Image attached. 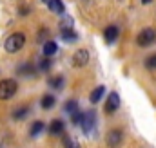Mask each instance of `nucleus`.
<instances>
[{"label": "nucleus", "mask_w": 156, "mask_h": 148, "mask_svg": "<svg viewBox=\"0 0 156 148\" xmlns=\"http://www.w3.org/2000/svg\"><path fill=\"white\" fill-rule=\"evenodd\" d=\"M118 107H120V96H118L116 92H111L109 98H107V103H105V114L116 112Z\"/></svg>", "instance_id": "obj_7"}, {"label": "nucleus", "mask_w": 156, "mask_h": 148, "mask_svg": "<svg viewBox=\"0 0 156 148\" xmlns=\"http://www.w3.org/2000/svg\"><path fill=\"white\" fill-rule=\"evenodd\" d=\"M60 36H62V40H66V42H75L76 40V33L73 29H66V31H60Z\"/></svg>", "instance_id": "obj_15"}, {"label": "nucleus", "mask_w": 156, "mask_h": 148, "mask_svg": "<svg viewBox=\"0 0 156 148\" xmlns=\"http://www.w3.org/2000/svg\"><path fill=\"white\" fill-rule=\"evenodd\" d=\"M122 139H123V132L120 128H115V130H111L107 134V145L111 148H118L120 143H122Z\"/></svg>", "instance_id": "obj_5"}, {"label": "nucleus", "mask_w": 156, "mask_h": 148, "mask_svg": "<svg viewBox=\"0 0 156 148\" xmlns=\"http://www.w3.org/2000/svg\"><path fill=\"white\" fill-rule=\"evenodd\" d=\"M56 49H58V47H56L55 42H45V43H44V56H47V58L53 56V54L56 52Z\"/></svg>", "instance_id": "obj_12"}, {"label": "nucleus", "mask_w": 156, "mask_h": 148, "mask_svg": "<svg viewBox=\"0 0 156 148\" xmlns=\"http://www.w3.org/2000/svg\"><path fill=\"white\" fill-rule=\"evenodd\" d=\"M94 125H96V116H94V112H85L83 123L80 125V126H82V130H83L85 134H91V132H93V128H94Z\"/></svg>", "instance_id": "obj_6"}, {"label": "nucleus", "mask_w": 156, "mask_h": 148, "mask_svg": "<svg viewBox=\"0 0 156 148\" xmlns=\"http://www.w3.org/2000/svg\"><path fill=\"white\" fill-rule=\"evenodd\" d=\"M49 67H51V60H47V56H45V60H42V63H40V69L45 71V69H49Z\"/></svg>", "instance_id": "obj_23"}, {"label": "nucleus", "mask_w": 156, "mask_h": 148, "mask_svg": "<svg viewBox=\"0 0 156 148\" xmlns=\"http://www.w3.org/2000/svg\"><path fill=\"white\" fill-rule=\"evenodd\" d=\"M18 74H24V76H33L35 74V69L31 67V65H22V67H18Z\"/></svg>", "instance_id": "obj_19"}, {"label": "nucleus", "mask_w": 156, "mask_h": 148, "mask_svg": "<svg viewBox=\"0 0 156 148\" xmlns=\"http://www.w3.org/2000/svg\"><path fill=\"white\" fill-rule=\"evenodd\" d=\"M154 42H156V31L153 27H147V29L140 31V35L136 36V43H138L140 47H149V45H153Z\"/></svg>", "instance_id": "obj_3"}, {"label": "nucleus", "mask_w": 156, "mask_h": 148, "mask_svg": "<svg viewBox=\"0 0 156 148\" xmlns=\"http://www.w3.org/2000/svg\"><path fill=\"white\" fill-rule=\"evenodd\" d=\"M83 117H85V114H83V112H80V110H76V112H73V114H71V119H73V123H75V125H82V123H83Z\"/></svg>", "instance_id": "obj_18"}, {"label": "nucleus", "mask_w": 156, "mask_h": 148, "mask_svg": "<svg viewBox=\"0 0 156 148\" xmlns=\"http://www.w3.org/2000/svg\"><path fill=\"white\" fill-rule=\"evenodd\" d=\"M66 29H73V18L71 16H64V20L60 22V31H66Z\"/></svg>", "instance_id": "obj_16"}, {"label": "nucleus", "mask_w": 156, "mask_h": 148, "mask_svg": "<svg viewBox=\"0 0 156 148\" xmlns=\"http://www.w3.org/2000/svg\"><path fill=\"white\" fill-rule=\"evenodd\" d=\"M66 110L71 112V114H73V112H76V110H78V103H76V101H67V105H66Z\"/></svg>", "instance_id": "obj_22"}, {"label": "nucleus", "mask_w": 156, "mask_h": 148, "mask_svg": "<svg viewBox=\"0 0 156 148\" xmlns=\"http://www.w3.org/2000/svg\"><path fill=\"white\" fill-rule=\"evenodd\" d=\"M49 9L51 11H55V13H58V15H64V2L62 0H49Z\"/></svg>", "instance_id": "obj_11"}, {"label": "nucleus", "mask_w": 156, "mask_h": 148, "mask_svg": "<svg viewBox=\"0 0 156 148\" xmlns=\"http://www.w3.org/2000/svg\"><path fill=\"white\" fill-rule=\"evenodd\" d=\"M71 148H80V145H73V146H71Z\"/></svg>", "instance_id": "obj_25"}, {"label": "nucleus", "mask_w": 156, "mask_h": 148, "mask_svg": "<svg viewBox=\"0 0 156 148\" xmlns=\"http://www.w3.org/2000/svg\"><path fill=\"white\" fill-rule=\"evenodd\" d=\"M49 85H51L53 89L60 90V89H62V85H64V79H62V78H53V79H49Z\"/></svg>", "instance_id": "obj_20"}, {"label": "nucleus", "mask_w": 156, "mask_h": 148, "mask_svg": "<svg viewBox=\"0 0 156 148\" xmlns=\"http://www.w3.org/2000/svg\"><path fill=\"white\" fill-rule=\"evenodd\" d=\"M24 45H26V36H24L22 33L11 35V36L5 40V43H4V47H5L7 52H18Z\"/></svg>", "instance_id": "obj_1"}, {"label": "nucleus", "mask_w": 156, "mask_h": 148, "mask_svg": "<svg viewBox=\"0 0 156 148\" xmlns=\"http://www.w3.org/2000/svg\"><path fill=\"white\" fill-rule=\"evenodd\" d=\"M27 114H29V109H27V107H20V109H16V110L13 112V119H16V121L26 119Z\"/></svg>", "instance_id": "obj_14"}, {"label": "nucleus", "mask_w": 156, "mask_h": 148, "mask_svg": "<svg viewBox=\"0 0 156 148\" xmlns=\"http://www.w3.org/2000/svg\"><path fill=\"white\" fill-rule=\"evenodd\" d=\"M44 2H45V4H49V0H44Z\"/></svg>", "instance_id": "obj_26"}, {"label": "nucleus", "mask_w": 156, "mask_h": 148, "mask_svg": "<svg viewBox=\"0 0 156 148\" xmlns=\"http://www.w3.org/2000/svg\"><path fill=\"white\" fill-rule=\"evenodd\" d=\"M104 38H105L107 43L116 42V38H118V27L116 25H109V27L105 29V33H104Z\"/></svg>", "instance_id": "obj_8"}, {"label": "nucleus", "mask_w": 156, "mask_h": 148, "mask_svg": "<svg viewBox=\"0 0 156 148\" xmlns=\"http://www.w3.org/2000/svg\"><path fill=\"white\" fill-rule=\"evenodd\" d=\"M40 105H42V109H45V110H47V109H53V107H55V96L45 94V96L42 98V103H40Z\"/></svg>", "instance_id": "obj_13"}, {"label": "nucleus", "mask_w": 156, "mask_h": 148, "mask_svg": "<svg viewBox=\"0 0 156 148\" xmlns=\"http://www.w3.org/2000/svg\"><path fill=\"white\" fill-rule=\"evenodd\" d=\"M89 63V52L85 49H78L73 54V65L75 67H85Z\"/></svg>", "instance_id": "obj_4"}, {"label": "nucleus", "mask_w": 156, "mask_h": 148, "mask_svg": "<svg viewBox=\"0 0 156 148\" xmlns=\"http://www.w3.org/2000/svg\"><path fill=\"white\" fill-rule=\"evenodd\" d=\"M142 4H151V0H142Z\"/></svg>", "instance_id": "obj_24"}, {"label": "nucleus", "mask_w": 156, "mask_h": 148, "mask_svg": "<svg viewBox=\"0 0 156 148\" xmlns=\"http://www.w3.org/2000/svg\"><path fill=\"white\" fill-rule=\"evenodd\" d=\"M42 130H44V123H42V121H35V123L31 125V136H33V137L38 136Z\"/></svg>", "instance_id": "obj_17"}, {"label": "nucleus", "mask_w": 156, "mask_h": 148, "mask_svg": "<svg viewBox=\"0 0 156 148\" xmlns=\"http://www.w3.org/2000/svg\"><path fill=\"white\" fill-rule=\"evenodd\" d=\"M145 67H147V69H156V54L154 56H149V58L145 60Z\"/></svg>", "instance_id": "obj_21"}, {"label": "nucleus", "mask_w": 156, "mask_h": 148, "mask_svg": "<svg viewBox=\"0 0 156 148\" xmlns=\"http://www.w3.org/2000/svg\"><path fill=\"white\" fill-rule=\"evenodd\" d=\"M62 132H64V123H62L60 119H55V121L49 125V134L58 136V134H62Z\"/></svg>", "instance_id": "obj_10"}, {"label": "nucleus", "mask_w": 156, "mask_h": 148, "mask_svg": "<svg viewBox=\"0 0 156 148\" xmlns=\"http://www.w3.org/2000/svg\"><path fill=\"white\" fill-rule=\"evenodd\" d=\"M16 89H18V85L15 79H9V78L2 79L0 81V99H11L16 94Z\"/></svg>", "instance_id": "obj_2"}, {"label": "nucleus", "mask_w": 156, "mask_h": 148, "mask_svg": "<svg viewBox=\"0 0 156 148\" xmlns=\"http://www.w3.org/2000/svg\"><path fill=\"white\" fill-rule=\"evenodd\" d=\"M104 92H105V87L104 85H100V87H96L93 92H91V96H89V99H91V103L94 105V103H98L100 99H102V96H104Z\"/></svg>", "instance_id": "obj_9"}]
</instances>
